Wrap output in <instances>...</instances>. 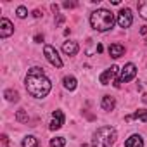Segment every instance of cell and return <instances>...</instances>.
<instances>
[{"instance_id":"obj_13","label":"cell","mask_w":147,"mask_h":147,"mask_svg":"<svg viewBox=\"0 0 147 147\" xmlns=\"http://www.w3.org/2000/svg\"><path fill=\"white\" fill-rule=\"evenodd\" d=\"M125 147H144V140H142L140 135H131L125 142Z\"/></svg>"},{"instance_id":"obj_12","label":"cell","mask_w":147,"mask_h":147,"mask_svg":"<svg viewBox=\"0 0 147 147\" xmlns=\"http://www.w3.org/2000/svg\"><path fill=\"white\" fill-rule=\"evenodd\" d=\"M62 50H64V54H67V55H76V54H78V43H76V42H64Z\"/></svg>"},{"instance_id":"obj_22","label":"cell","mask_w":147,"mask_h":147,"mask_svg":"<svg viewBox=\"0 0 147 147\" xmlns=\"http://www.w3.org/2000/svg\"><path fill=\"white\" fill-rule=\"evenodd\" d=\"M62 5H64L66 9H73V7H76V4H75V2H64Z\"/></svg>"},{"instance_id":"obj_2","label":"cell","mask_w":147,"mask_h":147,"mask_svg":"<svg viewBox=\"0 0 147 147\" xmlns=\"http://www.w3.org/2000/svg\"><path fill=\"white\" fill-rule=\"evenodd\" d=\"M90 24L95 31H109L114 26V14L107 9H97L90 14Z\"/></svg>"},{"instance_id":"obj_20","label":"cell","mask_w":147,"mask_h":147,"mask_svg":"<svg viewBox=\"0 0 147 147\" xmlns=\"http://www.w3.org/2000/svg\"><path fill=\"white\" fill-rule=\"evenodd\" d=\"M64 144H66V140L62 137H55L50 140V147H64Z\"/></svg>"},{"instance_id":"obj_4","label":"cell","mask_w":147,"mask_h":147,"mask_svg":"<svg viewBox=\"0 0 147 147\" xmlns=\"http://www.w3.org/2000/svg\"><path fill=\"white\" fill-rule=\"evenodd\" d=\"M135 75H137V66H135L133 62L125 64V67L121 69L119 80H118V82H114V87H119L121 83H128L130 80H133V78H135Z\"/></svg>"},{"instance_id":"obj_21","label":"cell","mask_w":147,"mask_h":147,"mask_svg":"<svg viewBox=\"0 0 147 147\" xmlns=\"http://www.w3.org/2000/svg\"><path fill=\"white\" fill-rule=\"evenodd\" d=\"M26 16H28V11H26V7H24V5H19V7H18V18L24 19Z\"/></svg>"},{"instance_id":"obj_28","label":"cell","mask_w":147,"mask_h":147,"mask_svg":"<svg viewBox=\"0 0 147 147\" xmlns=\"http://www.w3.org/2000/svg\"><path fill=\"white\" fill-rule=\"evenodd\" d=\"M83 147H87V145H83Z\"/></svg>"},{"instance_id":"obj_17","label":"cell","mask_w":147,"mask_h":147,"mask_svg":"<svg viewBox=\"0 0 147 147\" xmlns=\"http://www.w3.org/2000/svg\"><path fill=\"white\" fill-rule=\"evenodd\" d=\"M23 147H38V140L33 135H28L23 138Z\"/></svg>"},{"instance_id":"obj_26","label":"cell","mask_w":147,"mask_h":147,"mask_svg":"<svg viewBox=\"0 0 147 147\" xmlns=\"http://www.w3.org/2000/svg\"><path fill=\"white\" fill-rule=\"evenodd\" d=\"M33 16H35V18H40V16H42V12H40V11H38V9H36V11H35V12H33Z\"/></svg>"},{"instance_id":"obj_18","label":"cell","mask_w":147,"mask_h":147,"mask_svg":"<svg viewBox=\"0 0 147 147\" xmlns=\"http://www.w3.org/2000/svg\"><path fill=\"white\" fill-rule=\"evenodd\" d=\"M137 7H138V14H140L144 19H147V0H145V2H138Z\"/></svg>"},{"instance_id":"obj_23","label":"cell","mask_w":147,"mask_h":147,"mask_svg":"<svg viewBox=\"0 0 147 147\" xmlns=\"http://www.w3.org/2000/svg\"><path fill=\"white\" fill-rule=\"evenodd\" d=\"M62 21H64V16H62V14H59V16H57V19H55V26L62 24Z\"/></svg>"},{"instance_id":"obj_10","label":"cell","mask_w":147,"mask_h":147,"mask_svg":"<svg viewBox=\"0 0 147 147\" xmlns=\"http://www.w3.org/2000/svg\"><path fill=\"white\" fill-rule=\"evenodd\" d=\"M123 54H125V47H123L121 43H113V45H109V55H111V57L118 59V57H121Z\"/></svg>"},{"instance_id":"obj_1","label":"cell","mask_w":147,"mask_h":147,"mask_svg":"<svg viewBox=\"0 0 147 147\" xmlns=\"http://www.w3.org/2000/svg\"><path fill=\"white\" fill-rule=\"evenodd\" d=\"M52 88V83L50 80L45 76V73L42 67L35 66V67H30L28 69V75H26V90L31 97L35 99H43L49 95Z\"/></svg>"},{"instance_id":"obj_5","label":"cell","mask_w":147,"mask_h":147,"mask_svg":"<svg viewBox=\"0 0 147 147\" xmlns=\"http://www.w3.org/2000/svg\"><path fill=\"white\" fill-rule=\"evenodd\" d=\"M43 54H45V59H47L52 66H55V67H62V61H61L57 50H55L52 45H45V47H43Z\"/></svg>"},{"instance_id":"obj_19","label":"cell","mask_w":147,"mask_h":147,"mask_svg":"<svg viewBox=\"0 0 147 147\" xmlns=\"http://www.w3.org/2000/svg\"><path fill=\"white\" fill-rule=\"evenodd\" d=\"M16 119H18L19 123H28V113H26L24 109H19V111L16 113Z\"/></svg>"},{"instance_id":"obj_24","label":"cell","mask_w":147,"mask_h":147,"mask_svg":"<svg viewBox=\"0 0 147 147\" xmlns=\"http://www.w3.org/2000/svg\"><path fill=\"white\" fill-rule=\"evenodd\" d=\"M140 33H142V35H147V26H142V28H140Z\"/></svg>"},{"instance_id":"obj_25","label":"cell","mask_w":147,"mask_h":147,"mask_svg":"<svg viewBox=\"0 0 147 147\" xmlns=\"http://www.w3.org/2000/svg\"><path fill=\"white\" fill-rule=\"evenodd\" d=\"M52 11L57 12V11H59V5H57V4H52Z\"/></svg>"},{"instance_id":"obj_11","label":"cell","mask_w":147,"mask_h":147,"mask_svg":"<svg viewBox=\"0 0 147 147\" xmlns=\"http://www.w3.org/2000/svg\"><path fill=\"white\" fill-rule=\"evenodd\" d=\"M131 119H140V121L147 123V111H144V109H138V111H135L133 114H128V116H125V121H131Z\"/></svg>"},{"instance_id":"obj_8","label":"cell","mask_w":147,"mask_h":147,"mask_svg":"<svg viewBox=\"0 0 147 147\" xmlns=\"http://www.w3.org/2000/svg\"><path fill=\"white\" fill-rule=\"evenodd\" d=\"M12 33H14L12 23H11L9 19L2 18V19H0V36H2V38H7V36H11Z\"/></svg>"},{"instance_id":"obj_3","label":"cell","mask_w":147,"mask_h":147,"mask_svg":"<svg viewBox=\"0 0 147 147\" xmlns=\"http://www.w3.org/2000/svg\"><path fill=\"white\" fill-rule=\"evenodd\" d=\"M116 140V130L113 126H100L92 138V147H111Z\"/></svg>"},{"instance_id":"obj_14","label":"cell","mask_w":147,"mask_h":147,"mask_svg":"<svg viewBox=\"0 0 147 147\" xmlns=\"http://www.w3.org/2000/svg\"><path fill=\"white\" fill-rule=\"evenodd\" d=\"M114 106H116V100H114L113 95H104L102 97V109L104 111H113Z\"/></svg>"},{"instance_id":"obj_6","label":"cell","mask_w":147,"mask_h":147,"mask_svg":"<svg viewBox=\"0 0 147 147\" xmlns=\"http://www.w3.org/2000/svg\"><path fill=\"white\" fill-rule=\"evenodd\" d=\"M131 23H133L131 11H130L128 7L121 9V11L118 12V24H119V28H130V26H131Z\"/></svg>"},{"instance_id":"obj_9","label":"cell","mask_w":147,"mask_h":147,"mask_svg":"<svg viewBox=\"0 0 147 147\" xmlns=\"http://www.w3.org/2000/svg\"><path fill=\"white\" fill-rule=\"evenodd\" d=\"M62 125H64V114H62V111H54V114H52V121H50L49 128L54 131V130H59Z\"/></svg>"},{"instance_id":"obj_15","label":"cell","mask_w":147,"mask_h":147,"mask_svg":"<svg viewBox=\"0 0 147 147\" xmlns=\"http://www.w3.org/2000/svg\"><path fill=\"white\" fill-rule=\"evenodd\" d=\"M62 82H64V87H66L67 90H71V92L76 88V78H75V76H64Z\"/></svg>"},{"instance_id":"obj_16","label":"cell","mask_w":147,"mask_h":147,"mask_svg":"<svg viewBox=\"0 0 147 147\" xmlns=\"http://www.w3.org/2000/svg\"><path fill=\"white\" fill-rule=\"evenodd\" d=\"M4 97H5L9 102H18V100H19V94H18L16 90H12V88L5 90V92H4Z\"/></svg>"},{"instance_id":"obj_7","label":"cell","mask_w":147,"mask_h":147,"mask_svg":"<svg viewBox=\"0 0 147 147\" xmlns=\"http://www.w3.org/2000/svg\"><path fill=\"white\" fill-rule=\"evenodd\" d=\"M116 73H118V66H111L109 69H106L102 75H100V78H99V82L102 83V85H109L113 80H114V76H116Z\"/></svg>"},{"instance_id":"obj_27","label":"cell","mask_w":147,"mask_h":147,"mask_svg":"<svg viewBox=\"0 0 147 147\" xmlns=\"http://www.w3.org/2000/svg\"><path fill=\"white\" fill-rule=\"evenodd\" d=\"M35 42H43V36H40V35H36V36H35Z\"/></svg>"}]
</instances>
